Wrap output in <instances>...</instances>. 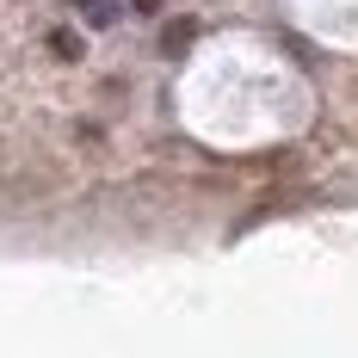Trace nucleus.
I'll use <instances>...</instances> for the list:
<instances>
[{
    "instance_id": "20e7f679",
    "label": "nucleus",
    "mask_w": 358,
    "mask_h": 358,
    "mask_svg": "<svg viewBox=\"0 0 358 358\" xmlns=\"http://www.w3.org/2000/svg\"><path fill=\"white\" fill-rule=\"evenodd\" d=\"M130 13H143V19H155V13H161V0H130Z\"/></svg>"
},
{
    "instance_id": "7ed1b4c3",
    "label": "nucleus",
    "mask_w": 358,
    "mask_h": 358,
    "mask_svg": "<svg viewBox=\"0 0 358 358\" xmlns=\"http://www.w3.org/2000/svg\"><path fill=\"white\" fill-rule=\"evenodd\" d=\"M50 50H56L62 62H74V56H80V37L74 31H50Z\"/></svg>"
},
{
    "instance_id": "39448f33",
    "label": "nucleus",
    "mask_w": 358,
    "mask_h": 358,
    "mask_svg": "<svg viewBox=\"0 0 358 358\" xmlns=\"http://www.w3.org/2000/svg\"><path fill=\"white\" fill-rule=\"evenodd\" d=\"M69 6H80V0H69Z\"/></svg>"
},
{
    "instance_id": "f03ea898",
    "label": "nucleus",
    "mask_w": 358,
    "mask_h": 358,
    "mask_svg": "<svg viewBox=\"0 0 358 358\" xmlns=\"http://www.w3.org/2000/svg\"><path fill=\"white\" fill-rule=\"evenodd\" d=\"M80 13H87V25H111L117 19V0H80Z\"/></svg>"
},
{
    "instance_id": "f257e3e1",
    "label": "nucleus",
    "mask_w": 358,
    "mask_h": 358,
    "mask_svg": "<svg viewBox=\"0 0 358 358\" xmlns=\"http://www.w3.org/2000/svg\"><path fill=\"white\" fill-rule=\"evenodd\" d=\"M192 37H198L192 19H167V25H161V50H167V56H185V50H192Z\"/></svg>"
}]
</instances>
